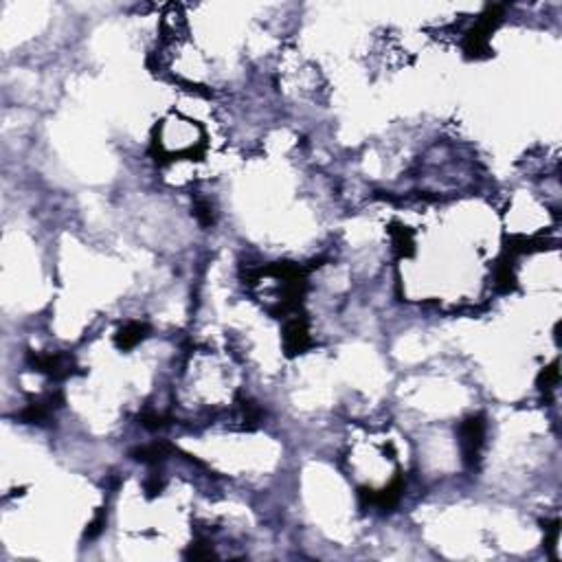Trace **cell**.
I'll return each instance as SVG.
<instances>
[{
    "label": "cell",
    "instance_id": "cell-1",
    "mask_svg": "<svg viewBox=\"0 0 562 562\" xmlns=\"http://www.w3.org/2000/svg\"><path fill=\"white\" fill-rule=\"evenodd\" d=\"M483 420L481 417H470L461 424L459 437H461V451L466 461L475 463L479 459L481 446H483Z\"/></svg>",
    "mask_w": 562,
    "mask_h": 562
},
{
    "label": "cell",
    "instance_id": "cell-2",
    "mask_svg": "<svg viewBox=\"0 0 562 562\" xmlns=\"http://www.w3.org/2000/svg\"><path fill=\"white\" fill-rule=\"evenodd\" d=\"M310 345V336H308V327L303 321H292L286 327V347L288 352H303Z\"/></svg>",
    "mask_w": 562,
    "mask_h": 562
},
{
    "label": "cell",
    "instance_id": "cell-3",
    "mask_svg": "<svg viewBox=\"0 0 562 562\" xmlns=\"http://www.w3.org/2000/svg\"><path fill=\"white\" fill-rule=\"evenodd\" d=\"M143 332H145V325H141V323H128L121 330V334H119V345L121 347H134L145 336Z\"/></svg>",
    "mask_w": 562,
    "mask_h": 562
}]
</instances>
